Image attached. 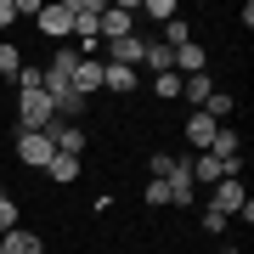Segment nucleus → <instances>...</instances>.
Segmentation results:
<instances>
[{"instance_id":"f257e3e1","label":"nucleus","mask_w":254,"mask_h":254,"mask_svg":"<svg viewBox=\"0 0 254 254\" xmlns=\"http://www.w3.org/2000/svg\"><path fill=\"white\" fill-rule=\"evenodd\" d=\"M51 119H57V108L46 91H17V130H46Z\"/></svg>"},{"instance_id":"f03ea898","label":"nucleus","mask_w":254,"mask_h":254,"mask_svg":"<svg viewBox=\"0 0 254 254\" xmlns=\"http://www.w3.org/2000/svg\"><path fill=\"white\" fill-rule=\"evenodd\" d=\"M136 34V0H119V6H102V23H96V40H125Z\"/></svg>"},{"instance_id":"7ed1b4c3","label":"nucleus","mask_w":254,"mask_h":254,"mask_svg":"<svg viewBox=\"0 0 254 254\" xmlns=\"http://www.w3.org/2000/svg\"><path fill=\"white\" fill-rule=\"evenodd\" d=\"M17 158L28 164V170H46V164L57 158V147H51L46 130H17Z\"/></svg>"},{"instance_id":"20e7f679","label":"nucleus","mask_w":254,"mask_h":254,"mask_svg":"<svg viewBox=\"0 0 254 254\" xmlns=\"http://www.w3.org/2000/svg\"><path fill=\"white\" fill-rule=\"evenodd\" d=\"M209 192H215V198H209V209H220V215H243V209H249L243 175H226V181H215Z\"/></svg>"},{"instance_id":"39448f33","label":"nucleus","mask_w":254,"mask_h":254,"mask_svg":"<svg viewBox=\"0 0 254 254\" xmlns=\"http://www.w3.org/2000/svg\"><path fill=\"white\" fill-rule=\"evenodd\" d=\"M187 170H192V187H215V181H226V175H232V164H220L215 153H192Z\"/></svg>"},{"instance_id":"423d86ee","label":"nucleus","mask_w":254,"mask_h":254,"mask_svg":"<svg viewBox=\"0 0 254 254\" xmlns=\"http://www.w3.org/2000/svg\"><path fill=\"white\" fill-rule=\"evenodd\" d=\"M40 34H51V40H68V34H73V11H68V0L40 6Z\"/></svg>"},{"instance_id":"0eeeda50","label":"nucleus","mask_w":254,"mask_h":254,"mask_svg":"<svg viewBox=\"0 0 254 254\" xmlns=\"http://www.w3.org/2000/svg\"><path fill=\"white\" fill-rule=\"evenodd\" d=\"M46 136H51L57 153H68V158H79V153H85V130H79V125H68V119H51Z\"/></svg>"},{"instance_id":"6e6552de","label":"nucleus","mask_w":254,"mask_h":254,"mask_svg":"<svg viewBox=\"0 0 254 254\" xmlns=\"http://www.w3.org/2000/svg\"><path fill=\"white\" fill-rule=\"evenodd\" d=\"M164 187H170V203H198V187H192V170H187V158H175V170L164 175Z\"/></svg>"},{"instance_id":"1a4fd4ad","label":"nucleus","mask_w":254,"mask_h":254,"mask_svg":"<svg viewBox=\"0 0 254 254\" xmlns=\"http://www.w3.org/2000/svg\"><path fill=\"white\" fill-rule=\"evenodd\" d=\"M73 91H79L85 102L102 91V63H96V57H79V63H73Z\"/></svg>"},{"instance_id":"9d476101","label":"nucleus","mask_w":254,"mask_h":254,"mask_svg":"<svg viewBox=\"0 0 254 254\" xmlns=\"http://www.w3.org/2000/svg\"><path fill=\"white\" fill-rule=\"evenodd\" d=\"M0 254H46V243L28 226H11V232H0Z\"/></svg>"},{"instance_id":"9b49d317","label":"nucleus","mask_w":254,"mask_h":254,"mask_svg":"<svg viewBox=\"0 0 254 254\" xmlns=\"http://www.w3.org/2000/svg\"><path fill=\"white\" fill-rule=\"evenodd\" d=\"M215 130H220V125H215V119H209L203 108L192 113V119H187V141H192V153H209V141H215Z\"/></svg>"},{"instance_id":"f8f14e48","label":"nucleus","mask_w":254,"mask_h":254,"mask_svg":"<svg viewBox=\"0 0 254 254\" xmlns=\"http://www.w3.org/2000/svg\"><path fill=\"white\" fill-rule=\"evenodd\" d=\"M141 51H147V40H141V34H125V40H113V46H108V63L136 68V63H141Z\"/></svg>"},{"instance_id":"ddd939ff","label":"nucleus","mask_w":254,"mask_h":254,"mask_svg":"<svg viewBox=\"0 0 254 254\" xmlns=\"http://www.w3.org/2000/svg\"><path fill=\"white\" fill-rule=\"evenodd\" d=\"M102 91H113V96H130V91H136V68L102 63Z\"/></svg>"},{"instance_id":"4468645a","label":"nucleus","mask_w":254,"mask_h":254,"mask_svg":"<svg viewBox=\"0 0 254 254\" xmlns=\"http://www.w3.org/2000/svg\"><path fill=\"white\" fill-rule=\"evenodd\" d=\"M175 73H181V79H192V73H203V46H198V40L175 46Z\"/></svg>"},{"instance_id":"2eb2a0df","label":"nucleus","mask_w":254,"mask_h":254,"mask_svg":"<svg viewBox=\"0 0 254 254\" xmlns=\"http://www.w3.org/2000/svg\"><path fill=\"white\" fill-rule=\"evenodd\" d=\"M181 96L192 102V108H203V102L215 96V79H209V73H192V79H181Z\"/></svg>"},{"instance_id":"dca6fc26","label":"nucleus","mask_w":254,"mask_h":254,"mask_svg":"<svg viewBox=\"0 0 254 254\" xmlns=\"http://www.w3.org/2000/svg\"><path fill=\"white\" fill-rule=\"evenodd\" d=\"M141 63L153 68V73H175V51H170V46H158V40H147V51H141Z\"/></svg>"},{"instance_id":"f3484780","label":"nucleus","mask_w":254,"mask_h":254,"mask_svg":"<svg viewBox=\"0 0 254 254\" xmlns=\"http://www.w3.org/2000/svg\"><path fill=\"white\" fill-rule=\"evenodd\" d=\"M46 175H51L57 187H68V181H79V158H68V153H57V158L46 164Z\"/></svg>"},{"instance_id":"a211bd4d","label":"nucleus","mask_w":254,"mask_h":254,"mask_svg":"<svg viewBox=\"0 0 254 254\" xmlns=\"http://www.w3.org/2000/svg\"><path fill=\"white\" fill-rule=\"evenodd\" d=\"M17 73H23V51L11 40H0V79H17Z\"/></svg>"},{"instance_id":"6ab92c4d","label":"nucleus","mask_w":254,"mask_h":254,"mask_svg":"<svg viewBox=\"0 0 254 254\" xmlns=\"http://www.w3.org/2000/svg\"><path fill=\"white\" fill-rule=\"evenodd\" d=\"M136 11H147L153 23H175V17H181V6H175V0H141Z\"/></svg>"},{"instance_id":"aec40b11","label":"nucleus","mask_w":254,"mask_h":254,"mask_svg":"<svg viewBox=\"0 0 254 254\" xmlns=\"http://www.w3.org/2000/svg\"><path fill=\"white\" fill-rule=\"evenodd\" d=\"M187 40H192V28H187V17H175V23H164V40H158V46H187Z\"/></svg>"},{"instance_id":"412c9836","label":"nucleus","mask_w":254,"mask_h":254,"mask_svg":"<svg viewBox=\"0 0 254 254\" xmlns=\"http://www.w3.org/2000/svg\"><path fill=\"white\" fill-rule=\"evenodd\" d=\"M232 108H237V102H232V91H215V96H209V102H203V113H209V119H215V125H220V119H226Z\"/></svg>"},{"instance_id":"4be33fe9","label":"nucleus","mask_w":254,"mask_h":254,"mask_svg":"<svg viewBox=\"0 0 254 254\" xmlns=\"http://www.w3.org/2000/svg\"><path fill=\"white\" fill-rule=\"evenodd\" d=\"M79 113H85V96H79V91L57 96V119H68V125H73V119H79Z\"/></svg>"},{"instance_id":"5701e85b","label":"nucleus","mask_w":254,"mask_h":254,"mask_svg":"<svg viewBox=\"0 0 254 254\" xmlns=\"http://www.w3.org/2000/svg\"><path fill=\"white\" fill-rule=\"evenodd\" d=\"M153 91L158 96H181V73H153Z\"/></svg>"},{"instance_id":"b1692460","label":"nucleus","mask_w":254,"mask_h":254,"mask_svg":"<svg viewBox=\"0 0 254 254\" xmlns=\"http://www.w3.org/2000/svg\"><path fill=\"white\" fill-rule=\"evenodd\" d=\"M226 220H232V215H220V209H209V203H203V232H209V237L226 232Z\"/></svg>"},{"instance_id":"393cba45","label":"nucleus","mask_w":254,"mask_h":254,"mask_svg":"<svg viewBox=\"0 0 254 254\" xmlns=\"http://www.w3.org/2000/svg\"><path fill=\"white\" fill-rule=\"evenodd\" d=\"M11 226H17V198L0 192V232H11Z\"/></svg>"},{"instance_id":"a878e982","label":"nucleus","mask_w":254,"mask_h":254,"mask_svg":"<svg viewBox=\"0 0 254 254\" xmlns=\"http://www.w3.org/2000/svg\"><path fill=\"white\" fill-rule=\"evenodd\" d=\"M147 203H170V187L153 181V175H147Z\"/></svg>"},{"instance_id":"bb28decb","label":"nucleus","mask_w":254,"mask_h":254,"mask_svg":"<svg viewBox=\"0 0 254 254\" xmlns=\"http://www.w3.org/2000/svg\"><path fill=\"white\" fill-rule=\"evenodd\" d=\"M170 170H175V158H170V153H153V181H164Z\"/></svg>"},{"instance_id":"cd10ccee","label":"nucleus","mask_w":254,"mask_h":254,"mask_svg":"<svg viewBox=\"0 0 254 254\" xmlns=\"http://www.w3.org/2000/svg\"><path fill=\"white\" fill-rule=\"evenodd\" d=\"M17 23V6H11V0H0V28H11Z\"/></svg>"},{"instance_id":"c85d7f7f","label":"nucleus","mask_w":254,"mask_h":254,"mask_svg":"<svg viewBox=\"0 0 254 254\" xmlns=\"http://www.w3.org/2000/svg\"><path fill=\"white\" fill-rule=\"evenodd\" d=\"M215 254H237V249H215Z\"/></svg>"}]
</instances>
